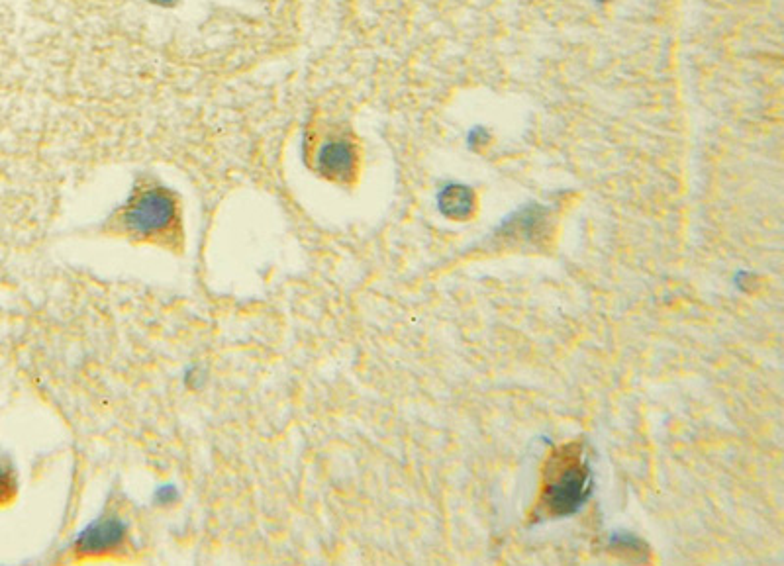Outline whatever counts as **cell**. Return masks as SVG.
<instances>
[{"label":"cell","instance_id":"obj_1","mask_svg":"<svg viewBox=\"0 0 784 566\" xmlns=\"http://www.w3.org/2000/svg\"><path fill=\"white\" fill-rule=\"evenodd\" d=\"M592 469L581 443L557 449L541 480L538 514L545 518H569L577 514L592 494Z\"/></svg>","mask_w":784,"mask_h":566},{"label":"cell","instance_id":"obj_2","mask_svg":"<svg viewBox=\"0 0 784 566\" xmlns=\"http://www.w3.org/2000/svg\"><path fill=\"white\" fill-rule=\"evenodd\" d=\"M177 218V204L163 189H144L134 196L122 214L126 230L134 236H157Z\"/></svg>","mask_w":784,"mask_h":566},{"label":"cell","instance_id":"obj_3","mask_svg":"<svg viewBox=\"0 0 784 566\" xmlns=\"http://www.w3.org/2000/svg\"><path fill=\"white\" fill-rule=\"evenodd\" d=\"M128 535V523L118 516H104L91 521L77 537L75 545L81 553L100 555L118 549Z\"/></svg>","mask_w":784,"mask_h":566},{"label":"cell","instance_id":"obj_4","mask_svg":"<svg viewBox=\"0 0 784 566\" xmlns=\"http://www.w3.org/2000/svg\"><path fill=\"white\" fill-rule=\"evenodd\" d=\"M316 159H318V169L322 175H326L330 179H345L347 175H351L355 171L357 153H355L353 143L347 142L343 138H334L320 147V153Z\"/></svg>","mask_w":784,"mask_h":566},{"label":"cell","instance_id":"obj_5","mask_svg":"<svg viewBox=\"0 0 784 566\" xmlns=\"http://www.w3.org/2000/svg\"><path fill=\"white\" fill-rule=\"evenodd\" d=\"M440 210L443 216L451 220H467L475 212V192L463 185H449L441 190Z\"/></svg>","mask_w":784,"mask_h":566},{"label":"cell","instance_id":"obj_6","mask_svg":"<svg viewBox=\"0 0 784 566\" xmlns=\"http://www.w3.org/2000/svg\"><path fill=\"white\" fill-rule=\"evenodd\" d=\"M177 498H179V490L173 484H163L155 490V502L161 506H169L177 502Z\"/></svg>","mask_w":784,"mask_h":566},{"label":"cell","instance_id":"obj_7","mask_svg":"<svg viewBox=\"0 0 784 566\" xmlns=\"http://www.w3.org/2000/svg\"><path fill=\"white\" fill-rule=\"evenodd\" d=\"M10 488V476L4 469H0V496H4Z\"/></svg>","mask_w":784,"mask_h":566}]
</instances>
